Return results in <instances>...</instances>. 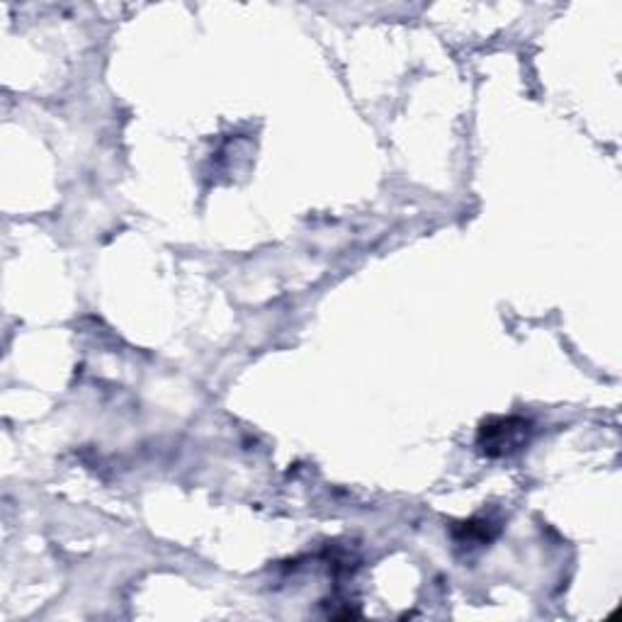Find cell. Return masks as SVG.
I'll use <instances>...</instances> for the list:
<instances>
[{"label":"cell","mask_w":622,"mask_h":622,"mask_svg":"<svg viewBox=\"0 0 622 622\" xmlns=\"http://www.w3.org/2000/svg\"><path fill=\"white\" fill-rule=\"evenodd\" d=\"M527 431H531V426L523 419H496L482 428L480 448L492 458H499V455L521 448L527 438Z\"/></svg>","instance_id":"6da1fadb"}]
</instances>
